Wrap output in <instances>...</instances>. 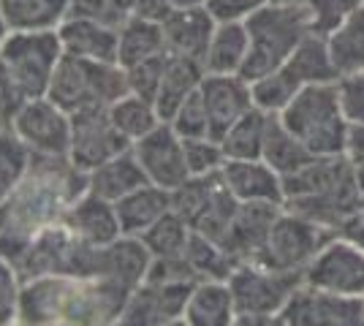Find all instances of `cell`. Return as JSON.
<instances>
[{"label": "cell", "instance_id": "cell-1", "mask_svg": "<svg viewBox=\"0 0 364 326\" xmlns=\"http://www.w3.org/2000/svg\"><path fill=\"white\" fill-rule=\"evenodd\" d=\"M87 193V171L68 156H33L25 180L0 202V256L14 264L33 239Z\"/></svg>", "mask_w": 364, "mask_h": 326}, {"label": "cell", "instance_id": "cell-2", "mask_svg": "<svg viewBox=\"0 0 364 326\" xmlns=\"http://www.w3.org/2000/svg\"><path fill=\"white\" fill-rule=\"evenodd\" d=\"M131 294L107 278L22 280L16 326H114Z\"/></svg>", "mask_w": 364, "mask_h": 326}, {"label": "cell", "instance_id": "cell-3", "mask_svg": "<svg viewBox=\"0 0 364 326\" xmlns=\"http://www.w3.org/2000/svg\"><path fill=\"white\" fill-rule=\"evenodd\" d=\"M283 207L337 234L340 223L362 207L356 163L343 156L313 158L304 169L283 177Z\"/></svg>", "mask_w": 364, "mask_h": 326}, {"label": "cell", "instance_id": "cell-4", "mask_svg": "<svg viewBox=\"0 0 364 326\" xmlns=\"http://www.w3.org/2000/svg\"><path fill=\"white\" fill-rule=\"evenodd\" d=\"M245 28L250 36V52L240 77L245 82H256L289 60L294 49L313 33V22L304 0H296V3H267L261 11L245 19Z\"/></svg>", "mask_w": 364, "mask_h": 326}, {"label": "cell", "instance_id": "cell-5", "mask_svg": "<svg viewBox=\"0 0 364 326\" xmlns=\"http://www.w3.org/2000/svg\"><path fill=\"white\" fill-rule=\"evenodd\" d=\"M280 120L316 158L343 156L348 147L350 120L346 117L337 82L299 90V95L283 109Z\"/></svg>", "mask_w": 364, "mask_h": 326}, {"label": "cell", "instance_id": "cell-6", "mask_svg": "<svg viewBox=\"0 0 364 326\" xmlns=\"http://www.w3.org/2000/svg\"><path fill=\"white\" fill-rule=\"evenodd\" d=\"M122 95H128V77L120 63L85 60L74 55H63L46 90V98L68 114L109 109Z\"/></svg>", "mask_w": 364, "mask_h": 326}, {"label": "cell", "instance_id": "cell-7", "mask_svg": "<svg viewBox=\"0 0 364 326\" xmlns=\"http://www.w3.org/2000/svg\"><path fill=\"white\" fill-rule=\"evenodd\" d=\"M101 248H92L71 234L63 223L49 226L33 239L14 261L22 280L63 275V278H98Z\"/></svg>", "mask_w": 364, "mask_h": 326}, {"label": "cell", "instance_id": "cell-8", "mask_svg": "<svg viewBox=\"0 0 364 326\" xmlns=\"http://www.w3.org/2000/svg\"><path fill=\"white\" fill-rule=\"evenodd\" d=\"M63 55L65 52L58 31L9 33V38L0 47V63L6 65V71L11 74L28 101L44 98Z\"/></svg>", "mask_w": 364, "mask_h": 326}, {"label": "cell", "instance_id": "cell-9", "mask_svg": "<svg viewBox=\"0 0 364 326\" xmlns=\"http://www.w3.org/2000/svg\"><path fill=\"white\" fill-rule=\"evenodd\" d=\"M226 283L240 315H280L304 286V272H286L261 261H242L231 269Z\"/></svg>", "mask_w": 364, "mask_h": 326}, {"label": "cell", "instance_id": "cell-10", "mask_svg": "<svg viewBox=\"0 0 364 326\" xmlns=\"http://www.w3.org/2000/svg\"><path fill=\"white\" fill-rule=\"evenodd\" d=\"M332 237L337 234L283 207L277 220L272 223V232L267 237L264 248L253 261H261L274 269H286V272H304Z\"/></svg>", "mask_w": 364, "mask_h": 326}, {"label": "cell", "instance_id": "cell-11", "mask_svg": "<svg viewBox=\"0 0 364 326\" xmlns=\"http://www.w3.org/2000/svg\"><path fill=\"white\" fill-rule=\"evenodd\" d=\"M304 286L364 299V250L343 237H332L304 269Z\"/></svg>", "mask_w": 364, "mask_h": 326}, {"label": "cell", "instance_id": "cell-12", "mask_svg": "<svg viewBox=\"0 0 364 326\" xmlns=\"http://www.w3.org/2000/svg\"><path fill=\"white\" fill-rule=\"evenodd\" d=\"M33 156H68L71 150V114L49 98H31L9 125Z\"/></svg>", "mask_w": 364, "mask_h": 326}, {"label": "cell", "instance_id": "cell-13", "mask_svg": "<svg viewBox=\"0 0 364 326\" xmlns=\"http://www.w3.org/2000/svg\"><path fill=\"white\" fill-rule=\"evenodd\" d=\"M134 144L117 131L112 123L109 109H92L71 114V163L90 174L92 169L104 166L112 158L128 153Z\"/></svg>", "mask_w": 364, "mask_h": 326}, {"label": "cell", "instance_id": "cell-14", "mask_svg": "<svg viewBox=\"0 0 364 326\" xmlns=\"http://www.w3.org/2000/svg\"><path fill=\"white\" fill-rule=\"evenodd\" d=\"M131 150L136 156L139 166L147 174L150 185L174 190L191 177L188 161H185V141L168 123H161L144 139L134 141Z\"/></svg>", "mask_w": 364, "mask_h": 326}, {"label": "cell", "instance_id": "cell-15", "mask_svg": "<svg viewBox=\"0 0 364 326\" xmlns=\"http://www.w3.org/2000/svg\"><path fill=\"white\" fill-rule=\"evenodd\" d=\"M280 315L289 326H364V299L302 286Z\"/></svg>", "mask_w": 364, "mask_h": 326}, {"label": "cell", "instance_id": "cell-16", "mask_svg": "<svg viewBox=\"0 0 364 326\" xmlns=\"http://www.w3.org/2000/svg\"><path fill=\"white\" fill-rule=\"evenodd\" d=\"M193 286L185 283H152L144 280L134 294L128 296L125 308L114 326H164L180 318L188 305Z\"/></svg>", "mask_w": 364, "mask_h": 326}, {"label": "cell", "instance_id": "cell-17", "mask_svg": "<svg viewBox=\"0 0 364 326\" xmlns=\"http://www.w3.org/2000/svg\"><path fill=\"white\" fill-rule=\"evenodd\" d=\"M280 210H283L280 204H240L237 207V215L231 220L226 237L220 239V248L226 250L234 264L253 261L261 253Z\"/></svg>", "mask_w": 364, "mask_h": 326}, {"label": "cell", "instance_id": "cell-18", "mask_svg": "<svg viewBox=\"0 0 364 326\" xmlns=\"http://www.w3.org/2000/svg\"><path fill=\"white\" fill-rule=\"evenodd\" d=\"M198 90H201V98L207 104L213 139L218 141L226 136L231 125L242 120L245 114L253 109L250 82H245L242 77H213V74H207Z\"/></svg>", "mask_w": 364, "mask_h": 326}, {"label": "cell", "instance_id": "cell-19", "mask_svg": "<svg viewBox=\"0 0 364 326\" xmlns=\"http://www.w3.org/2000/svg\"><path fill=\"white\" fill-rule=\"evenodd\" d=\"M220 177L228 193L240 204H280L286 202L283 177L264 161H226Z\"/></svg>", "mask_w": 364, "mask_h": 326}, {"label": "cell", "instance_id": "cell-20", "mask_svg": "<svg viewBox=\"0 0 364 326\" xmlns=\"http://www.w3.org/2000/svg\"><path fill=\"white\" fill-rule=\"evenodd\" d=\"M161 28H164L166 55L201 63L218 22L207 9H171V14L161 22Z\"/></svg>", "mask_w": 364, "mask_h": 326}, {"label": "cell", "instance_id": "cell-21", "mask_svg": "<svg viewBox=\"0 0 364 326\" xmlns=\"http://www.w3.org/2000/svg\"><path fill=\"white\" fill-rule=\"evenodd\" d=\"M63 226L71 234H76L82 242H87L92 248H104L112 245L114 239L122 237L120 217H117V207L107 199L92 196L90 190L74 202V207L63 215Z\"/></svg>", "mask_w": 364, "mask_h": 326}, {"label": "cell", "instance_id": "cell-22", "mask_svg": "<svg viewBox=\"0 0 364 326\" xmlns=\"http://www.w3.org/2000/svg\"><path fill=\"white\" fill-rule=\"evenodd\" d=\"M58 36H60L65 55L98 63H117V47H120V31L117 28H107L101 22L68 16L58 28Z\"/></svg>", "mask_w": 364, "mask_h": 326}, {"label": "cell", "instance_id": "cell-23", "mask_svg": "<svg viewBox=\"0 0 364 326\" xmlns=\"http://www.w3.org/2000/svg\"><path fill=\"white\" fill-rule=\"evenodd\" d=\"M152 266V256L147 245L139 237H125L114 239L112 245L101 248V264H98V278L114 280L125 286L128 291H136L147 280Z\"/></svg>", "mask_w": 364, "mask_h": 326}, {"label": "cell", "instance_id": "cell-24", "mask_svg": "<svg viewBox=\"0 0 364 326\" xmlns=\"http://www.w3.org/2000/svg\"><path fill=\"white\" fill-rule=\"evenodd\" d=\"M182 318L191 326H234L240 313L226 280H201L193 286Z\"/></svg>", "mask_w": 364, "mask_h": 326}, {"label": "cell", "instance_id": "cell-25", "mask_svg": "<svg viewBox=\"0 0 364 326\" xmlns=\"http://www.w3.org/2000/svg\"><path fill=\"white\" fill-rule=\"evenodd\" d=\"M250 52V36L245 22H218L213 41L204 55V74L213 77H240Z\"/></svg>", "mask_w": 364, "mask_h": 326}, {"label": "cell", "instance_id": "cell-26", "mask_svg": "<svg viewBox=\"0 0 364 326\" xmlns=\"http://www.w3.org/2000/svg\"><path fill=\"white\" fill-rule=\"evenodd\" d=\"M144 185H150V180H147L144 169L139 166L134 150L112 158L104 166H98V169H92L87 174V190H90L92 196L107 199L112 204H117L120 199L131 196L134 190Z\"/></svg>", "mask_w": 364, "mask_h": 326}, {"label": "cell", "instance_id": "cell-27", "mask_svg": "<svg viewBox=\"0 0 364 326\" xmlns=\"http://www.w3.org/2000/svg\"><path fill=\"white\" fill-rule=\"evenodd\" d=\"M68 11L71 0H0V14L11 33L58 31Z\"/></svg>", "mask_w": 364, "mask_h": 326}, {"label": "cell", "instance_id": "cell-28", "mask_svg": "<svg viewBox=\"0 0 364 326\" xmlns=\"http://www.w3.org/2000/svg\"><path fill=\"white\" fill-rule=\"evenodd\" d=\"M114 207H117L122 234L125 237H141L166 212H171V190L158 185H144L134 190L131 196L120 199Z\"/></svg>", "mask_w": 364, "mask_h": 326}, {"label": "cell", "instance_id": "cell-29", "mask_svg": "<svg viewBox=\"0 0 364 326\" xmlns=\"http://www.w3.org/2000/svg\"><path fill=\"white\" fill-rule=\"evenodd\" d=\"M204 65L196 60H188V58H174L168 55L166 71L161 79V90L155 95V109L158 114L164 117V123H168L174 117V112L196 93L204 82Z\"/></svg>", "mask_w": 364, "mask_h": 326}, {"label": "cell", "instance_id": "cell-30", "mask_svg": "<svg viewBox=\"0 0 364 326\" xmlns=\"http://www.w3.org/2000/svg\"><path fill=\"white\" fill-rule=\"evenodd\" d=\"M283 68L302 87H310V85H332V82L340 79L332 63V55H329V41L321 33H310L302 44L294 49V55H291L289 60L283 63Z\"/></svg>", "mask_w": 364, "mask_h": 326}, {"label": "cell", "instance_id": "cell-31", "mask_svg": "<svg viewBox=\"0 0 364 326\" xmlns=\"http://www.w3.org/2000/svg\"><path fill=\"white\" fill-rule=\"evenodd\" d=\"M313 158L316 156L283 125L280 114H269V120H267V134H264L261 161L269 163L280 177H291V174H296L299 169H304Z\"/></svg>", "mask_w": 364, "mask_h": 326}, {"label": "cell", "instance_id": "cell-32", "mask_svg": "<svg viewBox=\"0 0 364 326\" xmlns=\"http://www.w3.org/2000/svg\"><path fill=\"white\" fill-rule=\"evenodd\" d=\"M158 55H166L161 22H150V19H141V16H128L125 25L120 28L117 63L122 68H131V65L158 58Z\"/></svg>", "mask_w": 364, "mask_h": 326}, {"label": "cell", "instance_id": "cell-33", "mask_svg": "<svg viewBox=\"0 0 364 326\" xmlns=\"http://www.w3.org/2000/svg\"><path fill=\"white\" fill-rule=\"evenodd\" d=\"M329 55L337 68V77H350L356 71H364V6L326 36Z\"/></svg>", "mask_w": 364, "mask_h": 326}, {"label": "cell", "instance_id": "cell-34", "mask_svg": "<svg viewBox=\"0 0 364 326\" xmlns=\"http://www.w3.org/2000/svg\"><path fill=\"white\" fill-rule=\"evenodd\" d=\"M267 120H269V114L253 107L242 120H237L231 125L226 131V136L220 139L226 161H261Z\"/></svg>", "mask_w": 364, "mask_h": 326}, {"label": "cell", "instance_id": "cell-35", "mask_svg": "<svg viewBox=\"0 0 364 326\" xmlns=\"http://www.w3.org/2000/svg\"><path fill=\"white\" fill-rule=\"evenodd\" d=\"M109 117H112V123L117 125V131H120L131 144L139 139H144L147 134H152L158 125L164 123V117L158 114L155 104L147 101V98H139V95H134V93L117 98V101L109 107Z\"/></svg>", "mask_w": 364, "mask_h": 326}, {"label": "cell", "instance_id": "cell-36", "mask_svg": "<svg viewBox=\"0 0 364 326\" xmlns=\"http://www.w3.org/2000/svg\"><path fill=\"white\" fill-rule=\"evenodd\" d=\"M218 188H220V171L207 177H188L180 188L171 190V210L193 229L201 215L210 210Z\"/></svg>", "mask_w": 364, "mask_h": 326}, {"label": "cell", "instance_id": "cell-37", "mask_svg": "<svg viewBox=\"0 0 364 326\" xmlns=\"http://www.w3.org/2000/svg\"><path fill=\"white\" fill-rule=\"evenodd\" d=\"M304 90L296 79L280 65L277 71L267 74V77L250 82V95H253V107L267 112V114H283V109Z\"/></svg>", "mask_w": 364, "mask_h": 326}, {"label": "cell", "instance_id": "cell-38", "mask_svg": "<svg viewBox=\"0 0 364 326\" xmlns=\"http://www.w3.org/2000/svg\"><path fill=\"white\" fill-rule=\"evenodd\" d=\"M191 234H193V229L171 210V212H166L152 229H147V232L141 234L139 239L147 245L152 259H168V256L185 253Z\"/></svg>", "mask_w": 364, "mask_h": 326}, {"label": "cell", "instance_id": "cell-39", "mask_svg": "<svg viewBox=\"0 0 364 326\" xmlns=\"http://www.w3.org/2000/svg\"><path fill=\"white\" fill-rule=\"evenodd\" d=\"M185 259H188V264L193 266L198 283L201 280H228L231 269L237 266L218 242H213V239H207V237H201L196 232L191 234V239H188Z\"/></svg>", "mask_w": 364, "mask_h": 326}, {"label": "cell", "instance_id": "cell-40", "mask_svg": "<svg viewBox=\"0 0 364 326\" xmlns=\"http://www.w3.org/2000/svg\"><path fill=\"white\" fill-rule=\"evenodd\" d=\"M33 163V153L11 128L0 131V202L14 190Z\"/></svg>", "mask_w": 364, "mask_h": 326}, {"label": "cell", "instance_id": "cell-41", "mask_svg": "<svg viewBox=\"0 0 364 326\" xmlns=\"http://www.w3.org/2000/svg\"><path fill=\"white\" fill-rule=\"evenodd\" d=\"M307 11H310V22H313V33L329 36L337 31L353 11H359L364 0H304Z\"/></svg>", "mask_w": 364, "mask_h": 326}, {"label": "cell", "instance_id": "cell-42", "mask_svg": "<svg viewBox=\"0 0 364 326\" xmlns=\"http://www.w3.org/2000/svg\"><path fill=\"white\" fill-rule=\"evenodd\" d=\"M168 125L180 134V139H204V136H213V131H210V114H207V104L201 98V90H196L174 112V117L168 120Z\"/></svg>", "mask_w": 364, "mask_h": 326}, {"label": "cell", "instance_id": "cell-43", "mask_svg": "<svg viewBox=\"0 0 364 326\" xmlns=\"http://www.w3.org/2000/svg\"><path fill=\"white\" fill-rule=\"evenodd\" d=\"M185 141V161H188V171L191 177H207V174H218L226 163V153L223 144L213 136L204 139H182Z\"/></svg>", "mask_w": 364, "mask_h": 326}, {"label": "cell", "instance_id": "cell-44", "mask_svg": "<svg viewBox=\"0 0 364 326\" xmlns=\"http://www.w3.org/2000/svg\"><path fill=\"white\" fill-rule=\"evenodd\" d=\"M168 55H158L150 60H141L131 68H125V77H128V93L139 95V98H147L155 104V95L161 90V79L166 71Z\"/></svg>", "mask_w": 364, "mask_h": 326}, {"label": "cell", "instance_id": "cell-45", "mask_svg": "<svg viewBox=\"0 0 364 326\" xmlns=\"http://www.w3.org/2000/svg\"><path fill=\"white\" fill-rule=\"evenodd\" d=\"M68 16L101 22L107 28H117L120 31L122 25H125V19L131 16V11H128L125 0H71Z\"/></svg>", "mask_w": 364, "mask_h": 326}, {"label": "cell", "instance_id": "cell-46", "mask_svg": "<svg viewBox=\"0 0 364 326\" xmlns=\"http://www.w3.org/2000/svg\"><path fill=\"white\" fill-rule=\"evenodd\" d=\"M22 299V278L16 266L0 256V326H16Z\"/></svg>", "mask_w": 364, "mask_h": 326}, {"label": "cell", "instance_id": "cell-47", "mask_svg": "<svg viewBox=\"0 0 364 326\" xmlns=\"http://www.w3.org/2000/svg\"><path fill=\"white\" fill-rule=\"evenodd\" d=\"M337 90H340L346 117L350 123H364V71L337 79Z\"/></svg>", "mask_w": 364, "mask_h": 326}, {"label": "cell", "instance_id": "cell-48", "mask_svg": "<svg viewBox=\"0 0 364 326\" xmlns=\"http://www.w3.org/2000/svg\"><path fill=\"white\" fill-rule=\"evenodd\" d=\"M272 0H210L207 11L215 16V22H245L261 11Z\"/></svg>", "mask_w": 364, "mask_h": 326}, {"label": "cell", "instance_id": "cell-49", "mask_svg": "<svg viewBox=\"0 0 364 326\" xmlns=\"http://www.w3.org/2000/svg\"><path fill=\"white\" fill-rule=\"evenodd\" d=\"M25 101H28V98L16 87V82L11 79V74L6 71V65L0 63V123L9 128L11 120H14V114L22 109Z\"/></svg>", "mask_w": 364, "mask_h": 326}, {"label": "cell", "instance_id": "cell-50", "mask_svg": "<svg viewBox=\"0 0 364 326\" xmlns=\"http://www.w3.org/2000/svg\"><path fill=\"white\" fill-rule=\"evenodd\" d=\"M131 16H141L150 22H164L171 14V3L168 0H125Z\"/></svg>", "mask_w": 364, "mask_h": 326}, {"label": "cell", "instance_id": "cell-51", "mask_svg": "<svg viewBox=\"0 0 364 326\" xmlns=\"http://www.w3.org/2000/svg\"><path fill=\"white\" fill-rule=\"evenodd\" d=\"M337 237H343V239H348V242H353L356 248L364 250V204L359 207V210H353V212L340 223Z\"/></svg>", "mask_w": 364, "mask_h": 326}, {"label": "cell", "instance_id": "cell-52", "mask_svg": "<svg viewBox=\"0 0 364 326\" xmlns=\"http://www.w3.org/2000/svg\"><path fill=\"white\" fill-rule=\"evenodd\" d=\"M346 156H348L356 166H364V123H350Z\"/></svg>", "mask_w": 364, "mask_h": 326}, {"label": "cell", "instance_id": "cell-53", "mask_svg": "<svg viewBox=\"0 0 364 326\" xmlns=\"http://www.w3.org/2000/svg\"><path fill=\"white\" fill-rule=\"evenodd\" d=\"M234 326H289L283 315H240Z\"/></svg>", "mask_w": 364, "mask_h": 326}, {"label": "cell", "instance_id": "cell-54", "mask_svg": "<svg viewBox=\"0 0 364 326\" xmlns=\"http://www.w3.org/2000/svg\"><path fill=\"white\" fill-rule=\"evenodd\" d=\"M171 9H207L210 0H168Z\"/></svg>", "mask_w": 364, "mask_h": 326}, {"label": "cell", "instance_id": "cell-55", "mask_svg": "<svg viewBox=\"0 0 364 326\" xmlns=\"http://www.w3.org/2000/svg\"><path fill=\"white\" fill-rule=\"evenodd\" d=\"M356 180H359V196L364 204V166H356Z\"/></svg>", "mask_w": 364, "mask_h": 326}, {"label": "cell", "instance_id": "cell-56", "mask_svg": "<svg viewBox=\"0 0 364 326\" xmlns=\"http://www.w3.org/2000/svg\"><path fill=\"white\" fill-rule=\"evenodd\" d=\"M9 25H6V19H3V14H0V47H3V41L9 38Z\"/></svg>", "mask_w": 364, "mask_h": 326}, {"label": "cell", "instance_id": "cell-57", "mask_svg": "<svg viewBox=\"0 0 364 326\" xmlns=\"http://www.w3.org/2000/svg\"><path fill=\"white\" fill-rule=\"evenodd\" d=\"M164 326H191V324L180 315V318H174V321H168V324H164Z\"/></svg>", "mask_w": 364, "mask_h": 326}, {"label": "cell", "instance_id": "cell-58", "mask_svg": "<svg viewBox=\"0 0 364 326\" xmlns=\"http://www.w3.org/2000/svg\"><path fill=\"white\" fill-rule=\"evenodd\" d=\"M272 3H296V0H272Z\"/></svg>", "mask_w": 364, "mask_h": 326}, {"label": "cell", "instance_id": "cell-59", "mask_svg": "<svg viewBox=\"0 0 364 326\" xmlns=\"http://www.w3.org/2000/svg\"><path fill=\"white\" fill-rule=\"evenodd\" d=\"M3 128H6V125H3V123H0V131H3Z\"/></svg>", "mask_w": 364, "mask_h": 326}]
</instances>
